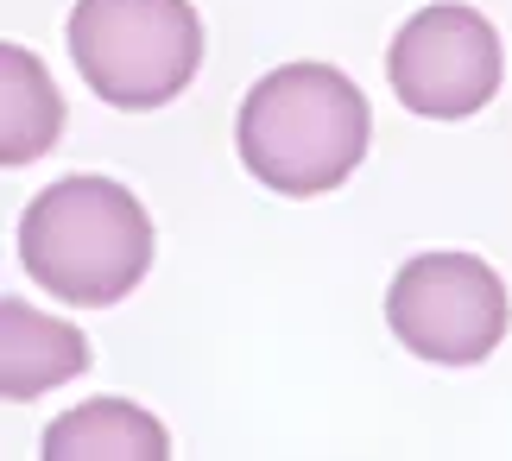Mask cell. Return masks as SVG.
Segmentation results:
<instances>
[{"instance_id":"cell-1","label":"cell","mask_w":512,"mask_h":461,"mask_svg":"<svg viewBox=\"0 0 512 461\" xmlns=\"http://www.w3.org/2000/svg\"><path fill=\"white\" fill-rule=\"evenodd\" d=\"M367 95L336 64H279L247 89L234 146L241 165L279 196H323L367 158Z\"/></svg>"},{"instance_id":"cell-2","label":"cell","mask_w":512,"mask_h":461,"mask_svg":"<svg viewBox=\"0 0 512 461\" xmlns=\"http://www.w3.org/2000/svg\"><path fill=\"white\" fill-rule=\"evenodd\" d=\"M19 266L57 304H121L152 266V215L114 177H64L19 215Z\"/></svg>"},{"instance_id":"cell-3","label":"cell","mask_w":512,"mask_h":461,"mask_svg":"<svg viewBox=\"0 0 512 461\" xmlns=\"http://www.w3.org/2000/svg\"><path fill=\"white\" fill-rule=\"evenodd\" d=\"M64 38L76 76L127 114L177 102L203 64V19L190 0H76Z\"/></svg>"},{"instance_id":"cell-4","label":"cell","mask_w":512,"mask_h":461,"mask_svg":"<svg viewBox=\"0 0 512 461\" xmlns=\"http://www.w3.org/2000/svg\"><path fill=\"white\" fill-rule=\"evenodd\" d=\"M512 323L500 272L475 253H418L386 285V329L405 354L437 367H475Z\"/></svg>"},{"instance_id":"cell-5","label":"cell","mask_w":512,"mask_h":461,"mask_svg":"<svg viewBox=\"0 0 512 461\" xmlns=\"http://www.w3.org/2000/svg\"><path fill=\"white\" fill-rule=\"evenodd\" d=\"M500 70H506V57H500L494 19L475 7H456V0L411 13L392 32V51H386L392 95L424 120L481 114L500 95Z\"/></svg>"},{"instance_id":"cell-6","label":"cell","mask_w":512,"mask_h":461,"mask_svg":"<svg viewBox=\"0 0 512 461\" xmlns=\"http://www.w3.org/2000/svg\"><path fill=\"white\" fill-rule=\"evenodd\" d=\"M83 367H89V342L76 323L45 316V310L19 304V297H0V392L13 405L57 392Z\"/></svg>"},{"instance_id":"cell-7","label":"cell","mask_w":512,"mask_h":461,"mask_svg":"<svg viewBox=\"0 0 512 461\" xmlns=\"http://www.w3.org/2000/svg\"><path fill=\"white\" fill-rule=\"evenodd\" d=\"M38 461H171V430L133 398H89L51 417Z\"/></svg>"},{"instance_id":"cell-8","label":"cell","mask_w":512,"mask_h":461,"mask_svg":"<svg viewBox=\"0 0 512 461\" xmlns=\"http://www.w3.org/2000/svg\"><path fill=\"white\" fill-rule=\"evenodd\" d=\"M57 133H64V95H57L51 70L32 51L0 45V158L32 165L57 146Z\"/></svg>"}]
</instances>
